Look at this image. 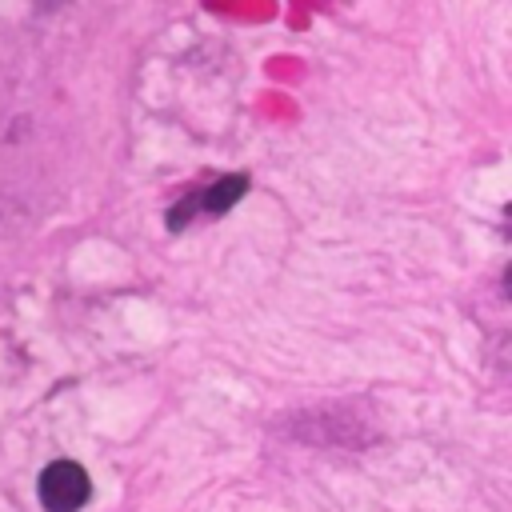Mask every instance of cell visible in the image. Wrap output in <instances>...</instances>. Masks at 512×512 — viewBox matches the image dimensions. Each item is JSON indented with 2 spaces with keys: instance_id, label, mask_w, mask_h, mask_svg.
I'll list each match as a JSON object with an SVG mask.
<instances>
[{
  "instance_id": "7a4b0ae2",
  "label": "cell",
  "mask_w": 512,
  "mask_h": 512,
  "mask_svg": "<svg viewBox=\"0 0 512 512\" xmlns=\"http://www.w3.org/2000/svg\"><path fill=\"white\" fill-rule=\"evenodd\" d=\"M244 188H248V176H224V180H216V184H208L204 192H196V196H184L180 200V208H172L168 212V224L172 228H184V216L188 212H196V208H204L208 216H220L224 208H232L240 196H244Z\"/></svg>"
},
{
  "instance_id": "6da1fadb",
  "label": "cell",
  "mask_w": 512,
  "mask_h": 512,
  "mask_svg": "<svg viewBox=\"0 0 512 512\" xmlns=\"http://www.w3.org/2000/svg\"><path fill=\"white\" fill-rule=\"evenodd\" d=\"M92 500V480L76 460H52L40 472V504L48 512H80Z\"/></svg>"
}]
</instances>
